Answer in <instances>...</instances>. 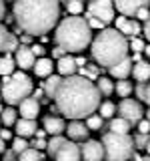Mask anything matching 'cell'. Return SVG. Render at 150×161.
Instances as JSON below:
<instances>
[{
  "label": "cell",
  "instance_id": "4316f807",
  "mask_svg": "<svg viewBox=\"0 0 150 161\" xmlns=\"http://www.w3.org/2000/svg\"><path fill=\"white\" fill-rule=\"evenodd\" d=\"M64 143H66V139H64L62 135H58V137H52V139L48 141V147H46V153H48L50 157L54 159V155H56L58 151H60V147H62Z\"/></svg>",
  "mask_w": 150,
  "mask_h": 161
},
{
  "label": "cell",
  "instance_id": "4fadbf2b",
  "mask_svg": "<svg viewBox=\"0 0 150 161\" xmlns=\"http://www.w3.org/2000/svg\"><path fill=\"white\" fill-rule=\"evenodd\" d=\"M80 157H82V149L74 141H66L54 155V161H80Z\"/></svg>",
  "mask_w": 150,
  "mask_h": 161
},
{
  "label": "cell",
  "instance_id": "b9f144b4",
  "mask_svg": "<svg viewBox=\"0 0 150 161\" xmlns=\"http://www.w3.org/2000/svg\"><path fill=\"white\" fill-rule=\"evenodd\" d=\"M2 161H18V155L14 153L12 149H8L6 153H4V159H2Z\"/></svg>",
  "mask_w": 150,
  "mask_h": 161
},
{
  "label": "cell",
  "instance_id": "4dcf8cb0",
  "mask_svg": "<svg viewBox=\"0 0 150 161\" xmlns=\"http://www.w3.org/2000/svg\"><path fill=\"white\" fill-rule=\"evenodd\" d=\"M116 93L122 99H128L130 95H132V83H130V80H118L116 83Z\"/></svg>",
  "mask_w": 150,
  "mask_h": 161
},
{
  "label": "cell",
  "instance_id": "836d02e7",
  "mask_svg": "<svg viewBox=\"0 0 150 161\" xmlns=\"http://www.w3.org/2000/svg\"><path fill=\"white\" fill-rule=\"evenodd\" d=\"M102 117L100 115H90V117L86 119V127H88V131H98L100 127H102Z\"/></svg>",
  "mask_w": 150,
  "mask_h": 161
},
{
  "label": "cell",
  "instance_id": "44dd1931",
  "mask_svg": "<svg viewBox=\"0 0 150 161\" xmlns=\"http://www.w3.org/2000/svg\"><path fill=\"white\" fill-rule=\"evenodd\" d=\"M132 77L136 79L138 83H148V80H150V63H146V60L134 63V67H132Z\"/></svg>",
  "mask_w": 150,
  "mask_h": 161
},
{
  "label": "cell",
  "instance_id": "c3c4849f",
  "mask_svg": "<svg viewBox=\"0 0 150 161\" xmlns=\"http://www.w3.org/2000/svg\"><path fill=\"white\" fill-rule=\"evenodd\" d=\"M144 101L148 103V109H150V83L146 85V97H144Z\"/></svg>",
  "mask_w": 150,
  "mask_h": 161
},
{
  "label": "cell",
  "instance_id": "6f0895ef",
  "mask_svg": "<svg viewBox=\"0 0 150 161\" xmlns=\"http://www.w3.org/2000/svg\"><path fill=\"white\" fill-rule=\"evenodd\" d=\"M2 111H4V107H2V105H0V115H2Z\"/></svg>",
  "mask_w": 150,
  "mask_h": 161
},
{
  "label": "cell",
  "instance_id": "db71d44e",
  "mask_svg": "<svg viewBox=\"0 0 150 161\" xmlns=\"http://www.w3.org/2000/svg\"><path fill=\"white\" fill-rule=\"evenodd\" d=\"M144 54H146V57H150V44H146V48H144Z\"/></svg>",
  "mask_w": 150,
  "mask_h": 161
},
{
  "label": "cell",
  "instance_id": "ee69618b",
  "mask_svg": "<svg viewBox=\"0 0 150 161\" xmlns=\"http://www.w3.org/2000/svg\"><path fill=\"white\" fill-rule=\"evenodd\" d=\"M0 139H2V141H10V139H12V133H10L8 129H0Z\"/></svg>",
  "mask_w": 150,
  "mask_h": 161
},
{
  "label": "cell",
  "instance_id": "6125c7cd",
  "mask_svg": "<svg viewBox=\"0 0 150 161\" xmlns=\"http://www.w3.org/2000/svg\"><path fill=\"white\" fill-rule=\"evenodd\" d=\"M66 2H70V0H66Z\"/></svg>",
  "mask_w": 150,
  "mask_h": 161
},
{
  "label": "cell",
  "instance_id": "f6af8a7d",
  "mask_svg": "<svg viewBox=\"0 0 150 161\" xmlns=\"http://www.w3.org/2000/svg\"><path fill=\"white\" fill-rule=\"evenodd\" d=\"M34 147H36L38 151H40V149H46V147H48V141H44V139H36Z\"/></svg>",
  "mask_w": 150,
  "mask_h": 161
},
{
  "label": "cell",
  "instance_id": "8992f818",
  "mask_svg": "<svg viewBox=\"0 0 150 161\" xmlns=\"http://www.w3.org/2000/svg\"><path fill=\"white\" fill-rule=\"evenodd\" d=\"M104 161H128L134 153V139L130 135L104 133Z\"/></svg>",
  "mask_w": 150,
  "mask_h": 161
},
{
  "label": "cell",
  "instance_id": "60d3db41",
  "mask_svg": "<svg viewBox=\"0 0 150 161\" xmlns=\"http://www.w3.org/2000/svg\"><path fill=\"white\" fill-rule=\"evenodd\" d=\"M146 85L148 83H138V87H136V97L142 99V101H144V97H146Z\"/></svg>",
  "mask_w": 150,
  "mask_h": 161
},
{
  "label": "cell",
  "instance_id": "8fae6325",
  "mask_svg": "<svg viewBox=\"0 0 150 161\" xmlns=\"http://www.w3.org/2000/svg\"><path fill=\"white\" fill-rule=\"evenodd\" d=\"M14 60H16V67H20V70L34 69V64H36V57L28 44H20L18 50L14 53Z\"/></svg>",
  "mask_w": 150,
  "mask_h": 161
},
{
  "label": "cell",
  "instance_id": "be15d7a7",
  "mask_svg": "<svg viewBox=\"0 0 150 161\" xmlns=\"http://www.w3.org/2000/svg\"><path fill=\"white\" fill-rule=\"evenodd\" d=\"M0 129H2V127H0Z\"/></svg>",
  "mask_w": 150,
  "mask_h": 161
},
{
  "label": "cell",
  "instance_id": "ab89813d",
  "mask_svg": "<svg viewBox=\"0 0 150 161\" xmlns=\"http://www.w3.org/2000/svg\"><path fill=\"white\" fill-rule=\"evenodd\" d=\"M32 53H34V57H38V58H44V54H46V50H44L42 44H32Z\"/></svg>",
  "mask_w": 150,
  "mask_h": 161
},
{
  "label": "cell",
  "instance_id": "e0dca14e",
  "mask_svg": "<svg viewBox=\"0 0 150 161\" xmlns=\"http://www.w3.org/2000/svg\"><path fill=\"white\" fill-rule=\"evenodd\" d=\"M14 133H16V137H22V139H28L32 137V135H36V121H30V119H18L16 125H14Z\"/></svg>",
  "mask_w": 150,
  "mask_h": 161
},
{
  "label": "cell",
  "instance_id": "7bdbcfd3",
  "mask_svg": "<svg viewBox=\"0 0 150 161\" xmlns=\"http://www.w3.org/2000/svg\"><path fill=\"white\" fill-rule=\"evenodd\" d=\"M64 53H66V50L60 48V47H54V48H52V57H54V58H58V60L64 57Z\"/></svg>",
  "mask_w": 150,
  "mask_h": 161
},
{
  "label": "cell",
  "instance_id": "94428289",
  "mask_svg": "<svg viewBox=\"0 0 150 161\" xmlns=\"http://www.w3.org/2000/svg\"><path fill=\"white\" fill-rule=\"evenodd\" d=\"M0 99H2V95H0Z\"/></svg>",
  "mask_w": 150,
  "mask_h": 161
},
{
  "label": "cell",
  "instance_id": "30bf717a",
  "mask_svg": "<svg viewBox=\"0 0 150 161\" xmlns=\"http://www.w3.org/2000/svg\"><path fill=\"white\" fill-rule=\"evenodd\" d=\"M80 149H82V159L84 161H104V145H102V141L88 139V141H84V145Z\"/></svg>",
  "mask_w": 150,
  "mask_h": 161
},
{
  "label": "cell",
  "instance_id": "d6986e66",
  "mask_svg": "<svg viewBox=\"0 0 150 161\" xmlns=\"http://www.w3.org/2000/svg\"><path fill=\"white\" fill-rule=\"evenodd\" d=\"M54 69H56V67H54L52 58H48V57L36 58V64H34V75L40 77V79H48V77H52V70Z\"/></svg>",
  "mask_w": 150,
  "mask_h": 161
},
{
  "label": "cell",
  "instance_id": "7c38bea8",
  "mask_svg": "<svg viewBox=\"0 0 150 161\" xmlns=\"http://www.w3.org/2000/svg\"><path fill=\"white\" fill-rule=\"evenodd\" d=\"M114 22H116V30H118V32H122L124 36L138 38L140 30H142L138 20H132V18H128V16H118V18H114Z\"/></svg>",
  "mask_w": 150,
  "mask_h": 161
},
{
  "label": "cell",
  "instance_id": "f5cc1de1",
  "mask_svg": "<svg viewBox=\"0 0 150 161\" xmlns=\"http://www.w3.org/2000/svg\"><path fill=\"white\" fill-rule=\"evenodd\" d=\"M22 42H24V44L30 42V34H24V36H22Z\"/></svg>",
  "mask_w": 150,
  "mask_h": 161
},
{
  "label": "cell",
  "instance_id": "d4e9b609",
  "mask_svg": "<svg viewBox=\"0 0 150 161\" xmlns=\"http://www.w3.org/2000/svg\"><path fill=\"white\" fill-rule=\"evenodd\" d=\"M16 121H18V111L14 107H4L2 115H0V123L4 127H12V125H16Z\"/></svg>",
  "mask_w": 150,
  "mask_h": 161
},
{
  "label": "cell",
  "instance_id": "f546056e",
  "mask_svg": "<svg viewBox=\"0 0 150 161\" xmlns=\"http://www.w3.org/2000/svg\"><path fill=\"white\" fill-rule=\"evenodd\" d=\"M18 161H42V153H40L38 149H26L24 153L18 155Z\"/></svg>",
  "mask_w": 150,
  "mask_h": 161
},
{
  "label": "cell",
  "instance_id": "3957f363",
  "mask_svg": "<svg viewBox=\"0 0 150 161\" xmlns=\"http://www.w3.org/2000/svg\"><path fill=\"white\" fill-rule=\"evenodd\" d=\"M128 48H130V42L116 28H104L92 40L94 60H96L100 67H108V69H112L114 64H118L124 58H128Z\"/></svg>",
  "mask_w": 150,
  "mask_h": 161
},
{
  "label": "cell",
  "instance_id": "bcb514c9",
  "mask_svg": "<svg viewBox=\"0 0 150 161\" xmlns=\"http://www.w3.org/2000/svg\"><path fill=\"white\" fill-rule=\"evenodd\" d=\"M144 34H146V38H148V42H150V18L144 22Z\"/></svg>",
  "mask_w": 150,
  "mask_h": 161
},
{
  "label": "cell",
  "instance_id": "11a10c76",
  "mask_svg": "<svg viewBox=\"0 0 150 161\" xmlns=\"http://www.w3.org/2000/svg\"><path fill=\"white\" fill-rule=\"evenodd\" d=\"M146 153L150 155V141H148V145H146Z\"/></svg>",
  "mask_w": 150,
  "mask_h": 161
},
{
  "label": "cell",
  "instance_id": "ac0fdd59",
  "mask_svg": "<svg viewBox=\"0 0 150 161\" xmlns=\"http://www.w3.org/2000/svg\"><path fill=\"white\" fill-rule=\"evenodd\" d=\"M66 133L72 141H80V139H86L90 131L86 127V123H82V121H70L66 125Z\"/></svg>",
  "mask_w": 150,
  "mask_h": 161
},
{
  "label": "cell",
  "instance_id": "e575fe53",
  "mask_svg": "<svg viewBox=\"0 0 150 161\" xmlns=\"http://www.w3.org/2000/svg\"><path fill=\"white\" fill-rule=\"evenodd\" d=\"M130 48H132L134 54H140V53H144L146 44H144V40H140V38H132L130 40Z\"/></svg>",
  "mask_w": 150,
  "mask_h": 161
},
{
  "label": "cell",
  "instance_id": "ffe728a7",
  "mask_svg": "<svg viewBox=\"0 0 150 161\" xmlns=\"http://www.w3.org/2000/svg\"><path fill=\"white\" fill-rule=\"evenodd\" d=\"M132 58H124L122 63H118V64H114L112 69H110V75H112L114 79H118V80H126V77L130 73H132Z\"/></svg>",
  "mask_w": 150,
  "mask_h": 161
},
{
  "label": "cell",
  "instance_id": "ba28073f",
  "mask_svg": "<svg viewBox=\"0 0 150 161\" xmlns=\"http://www.w3.org/2000/svg\"><path fill=\"white\" fill-rule=\"evenodd\" d=\"M88 14L98 20H102L104 24L114 20V2L112 0H92L88 6Z\"/></svg>",
  "mask_w": 150,
  "mask_h": 161
},
{
  "label": "cell",
  "instance_id": "74e56055",
  "mask_svg": "<svg viewBox=\"0 0 150 161\" xmlns=\"http://www.w3.org/2000/svg\"><path fill=\"white\" fill-rule=\"evenodd\" d=\"M148 135H136V139H134V145H138V147H142V149H146V145H148Z\"/></svg>",
  "mask_w": 150,
  "mask_h": 161
},
{
  "label": "cell",
  "instance_id": "f1b7e54d",
  "mask_svg": "<svg viewBox=\"0 0 150 161\" xmlns=\"http://www.w3.org/2000/svg\"><path fill=\"white\" fill-rule=\"evenodd\" d=\"M10 38H12V34L8 32V28L4 26L2 22H0V53L8 54V44H10Z\"/></svg>",
  "mask_w": 150,
  "mask_h": 161
},
{
  "label": "cell",
  "instance_id": "7dc6e473",
  "mask_svg": "<svg viewBox=\"0 0 150 161\" xmlns=\"http://www.w3.org/2000/svg\"><path fill=\"white\" fill-rule=\"evenodd\" d=\"M6 16V6H4V0H0V20Z\"/></svg>",
  "mask_w": 150,
  "mask_h": 161
},
{
  "label": "cell",
  "instance_id": "83f0119b",
  "mask_svg": "<svg viewBox=\"0 0 150 161\" xmlns=\"http://www.w3.org/2000/svg\"><path fill=\"white\" fill-rule=\"evenodd\" d=\"M100 117L102 119H114V115H116V105L112 103V101H104V103H100Z\"/></svg>",
  "mask_w": 150,
  "mask_h": 161
},
{
  "label": "cell",
  "instance_id": "1f68e13d",
  "mask_svg": "<svg viewBox=\"0 0 150 161\" xmlns=\"http://www.w3.org/2000/svg\"><path fill=\"white\" fill-rule=\"evenodd\" d=\"M66 10L70 16H80V12L84 10V2L82 0H70V2H66Z\"/></svg>",
  "mask_w": 150,
  "mask_h": 161
},
{
  "label": "cell",
  "instance_id": "9a60e30c",
  "mask_svg": "<svg viewBox=\"0 0 150 161\" xmlns=\"http://www.w3.org/2000/svg\"><path fill=\"white\" fill-rule=\"evenodd\" d=\"M42 125H44V131H46L50 137H58V135L66 133V123L60 117H44Z\"/></svg>",
  "mask_w": 150,
  "mask_h": 161
},
{
  "label": "cell",
  "instance_id": "91938a15",
  "mask_svg": "<svg viewBox=\"0 0 150 161\" xmlns=\"http://www.w3.org/2000/svg\"><path fill=\"white\" fill-rule=\"evenodd\" d=\"M144 161H150V159H144Z\"/></svg>",
  "mask_w": 150,
  "mask_h": 161
},
{
  "label": "cell",
  "instance_id": "277c9868",
  "mask_svg": "<svg viewBox=\"0 0 150 161\" xmlns=\"http://www.w3.org/2000/svg\"><path fill=\"white\" fill-rule=\"evenodd\" d=\"M56 44L68 53H80L92 44V28L88 26L86 18L80 16H66L56 26Z\"/></svg>",
  "mask_w": 150,
  "mask_h": 161
},
{
  "label": "cell",
  "instance_id": "816d5d0a",
  "mask_svg": "<svg viewBox=\"0 0 150 161\" xmlns=\"http://www.w3.org/2000/svg\"><path fill=\"white\" fill-rule=\"evenodd\" d=\"M84 63H86V60H84L82 57H78V58H76V64H78V69H80V67H82V64H84Z\"/></svg>",
  "mask_w": 150,
  "mask_h": 161
},
{
  "label": "cell",
  "instance_id": "d590c367",
  "mask_svg": "<svg viewBox=\"0 0 150 161\" xmlns=\"http://www.w3.org/2000/svg\"><path fill=\"white\" fill-rule=\"evenodd\" d=\"M86 22H88V26H90V28H96V30H100V32L104 30V22H102V20H98V18L90 16V14L86 16Z\"/></svg>",
  "mask_w": 150,
  "mask_h": 161
},
{
  "label": "cell",
  "instance_id": "9c48e42d",
  "mask_svg": "<svg viewBox=\"0 0 150 161\" xmlns=\"http://www.w3.org/2000/svg\"><path fill=\"white\" fill-rule=\"evenodd\" d=\"M112 2L120 16H136V12L140 8H146L150 0H112Z\"/></svg>",
  "mask_w": 150,
  "mask_h": 161
},
{
  "label": "cell",
  "instance_id": "680465c9",
  "mask_svg": "<svg viewBox=\"0 0 150 161\" xmlns=\"http://www.w3.org/2000/svg\"><path fill=\"white\" fill-rule=\"evenodd\" d=\"M0 89H2V80H0Z\"/></svg>",
  "mask_w": 150,
  "mask_h": 161
},
{
  "label": "cell",
  "instance_id": "603a6c76",
  "mask_svg": "<svg viewBox=\"0 0 150 161\" xmlns=\"http://www.w3.org/2000/svg\"><path fill=\"white\" fill-rule=\"evenodd\" d=\"M60 83H62V79H60V75H52V77L46 79V83H44V93L48 95V99H54L60 89Z\"/></svg>",
  "mask_w": 150,
  "mask_h": 161
},
{
  "label": "cell",
  "instance_id": "484cf974",
  "mask_svg": "<svg viewBox=\"0 0 150 161\" xmlns=\"http://www.w3.org/2000/svg\"><path fill=\"white\" fill-rule=\"evenodd\" d=\"M96 87H98V91H100V95H106V97H108V95H112V93H114L116 85H114L108 77H98Z\"/></svg>",
  "mask_w": 150,
  "mask_h": 161
},
{
  "label": "cell",
  "instance_id": "52a82bcc",
  "mask_svg": "<svg viewBox=\"0 0 150 161\" xmlns=\"http://www.w3.org/2000/svg\"><path fill=\"white\" fill-rule=\"evenodd\" d=\"M118 113H120V117L122 119H126L130 125L132 123H140L144 117V111H142V105L138 103V101H134V99H122L120 101V105H118Z\"/></svg>",
  "mask_w": 150,
  "mask_h": 161
},
{
  "label": "cell",
  "instance_id": "f907efd6",
  "mask_svg": "<svg viewBox=\"0 0 150 161\" xmlns=\"http://www.w3.org/2000/svg\"><path fill=\"white\" fill-rule=\"evenodd\" d=\"M44 135H46V131H44V129H38L36 131V137L38 139H44Z\"/></svg>",
  "mask_w": 150,
  "mask_h": 161
},
{
  "label": "cell",
  "instance_id": "f35d334b",
  "mask_svg": "<svg viewBox=\"0 0 150 161\" xmlns=\"http://www.w3.org/2000/svg\"><path fill=\"white\" fill-rule=\"evenodd\" d=\"M134 18H136V20H144V22H146V20L150 18V10H148V6H146V8H140Z\"/></svg>",
  "mask_w": 150,
  "mask_h": 161
},
{
  "label": "cell",
  "instance_id": "5b68a950",
  "mask_svg": "<svg viewBox=\"0 0 150 161\" xmlns=\"http://www.w3.org/2000/svg\"><path fill=\"white\" fill-rule=\"evenodd\" d=\"M30 93H32V80L28 75H24V70H16L12 77H6L2 80L0 95L8 103V107L20 105L24 99L30 97Z\"/></svg>",
  "mask_w": 150,
  "mask_h": 161
},
{
  "label": "cell",
  "instance_id": "7a4b0ae2",
  "mask_svg": "<svg viewBox=\"0 0 150 161\" xmlns=\"http://www.w3.org/2000/svg\"><path fill=\"white\" fill-rule=\"evenodd\" d=\"M12 12L18 28L30 36H44L60 18L58 0H16Z\"/></svg>",
  "mask_w": 150,
  "mask_h": 161
},
{
  "label": "cell",
  "instance_id": "681fc988",
  "mask_svg": "<svg viewBox=\"0 0 150 161\" xmlns=\"http://www.w3.org/2000/svg\"><path fill=\"white\" fill-rule=\"evenodd\" d=\"M6 151H8V149H6V141H2V139H0V153L4 155Z\"/></svg>",
  "mask_w": 150,
  "mask_h": 161
},
{
  "label": "cell",
  "instance_id": "cb8c5ba5",
  "mask_svg": "<svg viewBox=\"0 0 150 161\" xmlns=\"http://www.w3.org/2000/svg\"><path fill=\"white\" fill-rule=\"evenodd\" d=\"M130 123L122 117H114L110 119V133H118V135H128Z\"/></svg>",
  "mask_w": 150,
  "mask_h": 161
},
{
  "label": "cell",
  "instance_id": "7402d4cb",
  "mask_svg": "<svg viewBox=\"0 0 150 161\" xmlns=\"http://www.w3.org/2000/svg\"><path fill=\"white\" fill-rule=\"evenodd\" d=\"M16 73V60L12 54H2L0 57V77H12Z\"/></svg>",
  "mask_w": 150,
  "mask_h": 161
},
{
  "label": "cell",
  "instance_id": "9f6ffc18",
  "mask_svg": "<svg viewBox=\"0 0 150 161\" xmlns=\"http://www.w3.org/2000/svg\"><path fill=\"white\" fill-rule=\"evenodd\" d=\"M146 119H148V121H150V109H148V113H146Z\"/></svg>",
  "mask_w": 150,
  "mask_h": 161
},
{
  "label": "cell",
  "instance_id": "6da1fadb",
  "mask_svg": "<svg viewBox=\"0 0 150 161\" xmlns=\"http://www.w3.org/2000/svg\"><path fill=\"white\" fill-rule=\"evenodd\" d=\"M54 101H56V109L62 115L72 121H80L100 109V91L96 83H92L90 79L74 75L62 79Z\"/></svg>",
  "mask_w": 150,
  "mask_h": 161
},
{
  "label": "cell",
  "instance_id": "8d00e7d4",
  "mask_svg": "<svg viewBox=\"0 0 150 161\" xmlns=\"http://www.w3.org/2000/svg\"><path fill=\"white\" fill-rule=\"evenodd\" d=\"M138 133H140V135H148V133H150V121H148V119H142V121L138 123Z\"/></svg>",
  "mask_w": 150,
  "mask_h": 161
},
{
  "label": "cell",
  "instance_id": "5bb4252c",
  "mask_svg": "<svg viewBox=\"0 0 150 161\" xmlns=\"http://www.w3.org/2000/svg\"><path fill=\"white\" fill-rule=\"evenodd\" d=\"M18 113H20V119L36 121V117L40 115V103H38V99H36V97L24 99L22 103L18 105Z\"/></svg>",
  "mask_w": 150,
  "mask_h": 161
},
{
  "label": "cell",
  "instance_id": "2e32d148",
  "mask_svg": "<svg viewBox=\"0 0 150 161\" xmlns=\"http://www.w3.org/2000/svg\"><path fill=\"white\" fill-rule=\"evenodd\" d=\"M56 70H58V75H62V77H74L76 70H78L76 58L70 57V54H64L60 60H56Z\"/></svg>",
  "mask_w": 150,
  "mask_h": 161
},
{
  "label": "cell",
  "instance_id": "d6a6232c",
  "mask_svg": "<svg viewBox=\"0 0 150 161\" xmlns=\"http://www.w3.org/2000/svg\"><path fill=\"white\" fill-rule=\"evenodd\" d=\"M26 149H30V145H28L26 139H22V137H14V139H12V151H14L16 155L24 153Z\"/></svg>",
  "mask_w": 150,
  "mask_h": 161
}]
</instances>
